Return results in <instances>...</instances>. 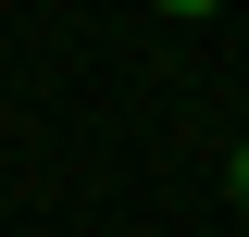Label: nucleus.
<instances>
[{
  "label": "nucleus",
  "mask_w": 249,
  "mask_h": 237,
  "mask_svg": "<svg viewBox=\"0 0 249 237\" xmlns=\"http://www.w3.org/2000/svg\"><path fill=\"white\" fill-rule=\"evenodd\" d=\"M224 200H237V212H249V138H237V162H224Z\"/></svg>",
  "instance_id": "nucleus-1"
},
{
  "label": "nucleus",
  "mask_w": 249,
  "mask_h": 237,
  "mask_svg": "<svg viewBox=\"0 0 249 237\" xmlns=\"http://www.w3.org/2000/svg\"><path fill=\"white\" fill-rule=\"evenodd\" d=\"M150 13H187V25H199V13H224V0H150Z\"/></svg>",
  "instance_id": "nucleus-2"
}]
</instances>
